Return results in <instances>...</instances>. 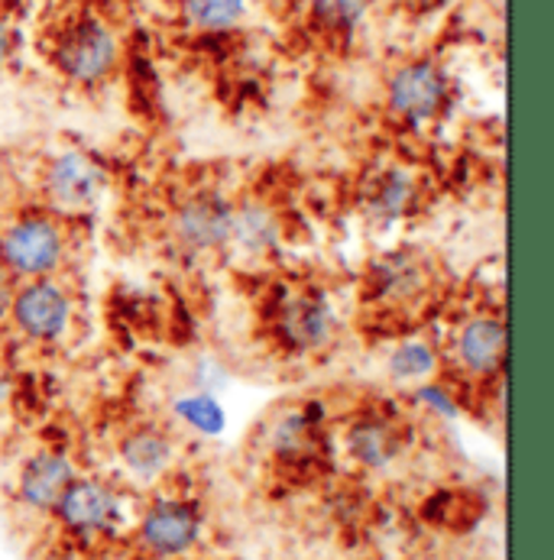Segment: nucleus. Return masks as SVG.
<instances>
[{
	"mask_svg": "<svg viewBox=\"0 0 554 560\" xmlns=\"http://www.w3.org/2000/svg\"><path fill=\"white\" fill-rule=\"evenodd\" d=\"M107 188L104 162L81 150H66L43 168V198L59 214H81L101 201Z\"/></svg>",
	"mask_w": 554,
	"mask_h": 560,
	"instance_id": "0eeeda50",
	"label": "nucleus"
},
{
	"mask_svg": "<svg viewBox=\"0 0 554 560\" xmlns=\"http://www.w3.org/2000/svg\"><path fill=\"white\" fill-rule=\"evenodd\" d=\"M415 208H418V178L415 172L402 165H390L377 172L363 191V211L370 224H380V228H393L399 221H405Z\"/></svg>",
	"mask_w": 554,
	"mask_h": 560,
	"instance_id": "2eb2a0df",
	"label": "nucleus"
},
{
	"mask_svg": "<svg viewBox=\"0 0 554 560\" xmlns=\"http://www.w3.org/2000/svg\"><path fill=\"white\" fill-rule=\"evenodd\" d=\"M16 285H20V279H16V276H13V272H10V269L0 262V318H7Z\"/></svg>",
	"mask_w": 554,
	"mask_h": 560,
	"instance_id": "b1692460",
	"label": "nucleus"
},
{
	"mask_svg": "<svg viewBox=\"0 0 554 560\" xmlns=\"http://www.w3.org/2000/svg\"><path fill=\"white\" fill-rule=\"evenodd\" d=\"M438 363H441L438 347L425 337H412L386 353V376L396 386H422L438 376Z\"/></svg>",
	"mask_w": 554,
	"mask_h": 560,
	"instance_id": "a211bd4d",
	"label": "nucleus"
},
{
	"mask_svg": "<svg viewBox=\"0 0 554 560\" xmlns=\"http://www.w3.org/2000/svg\"><path fill=\"white\" fill-rule=\"evenodd\" d=\"M312 20L334 36H350L370 13V0H309Z\"/></svg>",
	"mask_w": 554,
	"mask_h": 560,
	"instance_id": "412c9836",
	"label": "nucleus"
},
{
	"mask_svg": "<svg viewBox=\"0 0 554 560\" xmlns=\"http://www.w3.org/2000/svg\"><path fill=\"white\" fill-rule=\"evenodd\" d=\"M201 525L205 522H201V512L195 502L159 499L143 512V518L137 525V538L153 558H178L198 545Z\"/></svg>",
	"mask_w": 554,
	"mask_h": 560,
	"instance_id": "9d476101",
	"label": "nucleus"
},
{
	"mask_svg": "<svg viewBox=\"0 0 554 560\" xmlns=\"http://www.w3.org/2000/svg\"><path fill=\"white\" fill-rule=\"evenodd\" d=\"M276 340L299 357L324 353L337 337V315L324 292L318 289H292L279 299L273 318Z\"/></svg>",
	"mask_w": 554,
	"mask_h": 560,
	"instance_id": "20e7f679",
	"label": "nucleus"
},
{
	"mask_svg": "<svg viewBox=\"0 0 554 560\" xmlns=\"http://www.w3.org/2000/svg\"><path fill=\"white\" fill-rule=\"evenodd\" d=\"M286 241L282 218L273 205L266 201H243L234 205V221H231V243L228 249L240 256L243 262H259L279 253Z\"/></svg>",
	"mask_w": 554,
	"mask_h": 560,
	"instance_id": "f8f14e48",
	"label": "nucleus"
},
{
	"mask_svg": "<svg viewBox=\"0 0 554 560\" xmlns=\"http://www.w3.org/2000/svg\"><path fill=\"white\" fill-rule=\"evenodd\" d=\"M13 46H16L13 30H10V23L0 16V69H7V62L13 59Z\"/></svg>",
	"mask_w": 554,
	"mask_h": 560,
	"instance_id": "393cba45",
	"label": "nucleus"
},
{
	"mask_svg": "<svg viewBox=\"0 0 554 560\" xmlns=\"http://www.w3.org/2000/svg\"><path fill=\"white\" fill-rule=\"evenodd\" d=\"M451 104V79L431 59H408L386 79V107L405 127L435 124Z\"/></svg>",
	"mask_w": 554,
	"mask_h": 560,
	"instance_id": "f03ea898",
	"label": "nucleus"
},
{
	"mask_svg": "<svg viewBox=\"0 0 554 560\" xmlns=\"http://www.w3.org/2000/svg\"><path fill=\"white\" fill-rule=\"evenodd\" d=\"M412 399L418 401L425 411H431V415H438V418H458V401L454 396L441 386V383H422V386H415L412 389Z\"/></svg>",
	"mask_w": 554,
	"mask_h": 560,
	"instance_id": "4be33fe9",
	"label": "nucleus"
},
{
	"mask_svg": "<svg viewBox=\"0 0 554 560\" xmlns=\"http://www.w3.org/2000/svg\"><path fill=\"white\" fill-rule=\"evenodd\" d=\"M418 7H431V3H438V0H415Z\"/></svg>",
	"mask_w": 554,
	"mask_h": 560,
	"instance_id": "bb28decb",
	"label": "nucleus"
},
{
	"mask_svg": "<svg viewBox=\"0 0 554 560\" xmlns=\"http://www.w3.org/2000/svg\"><path fill=\"white\" fill-rule=\"evenodd\" d=\"M7 396H10V380H7V376L0 373V401L7 399Z\"/></svg>",
	"mask_w": 554,
	"mask_h": 560,
	"instance_id": "a878e982",
	"label": "nucleus"
},
{
	"mask_svg": "<svg viewBox=\"0 0 554 560\" xmlns=\"http://www.w3.org/2000/svg\"><path fill=\"white\" fill-rule=\"evenodd\" d=\"M117 454H120L124 470H127L134 480L153 482L172 467V460H175V444H172L169 431H162L157 424H140V428H134V431L124 434Z\"/></svg>",
	"mask_w": 554,
	"mask_h": 560,
	"instance_id": "dca6fc26",
	"label": "nucleus"
},
{
	"mask_svg": "<svg viewBox=\"0 0 554 560\" xmlns=\"http://www.w3.org/2000/svg\"><path fill=\"white\" fill-rule=\"evenodd\" d=\"M344 447L350 460L363 470H386L402 457L405 438L399 431L396 421L383 415H360L347 424Z\"/></svg>",
	"mask_w": 554,
	"mask_h": 560,
	"instance_id": "4468645a",
	"label": "nucleus"
},
{
	"mask_svg": "<svg viewBox=\"0 0 554 560\" xmlns=\"http://www.w3.org/2000/svg\"><path fill=\"white\" fill-rule=\"evenodd\" d=\"M7 318L20 330V337L33 343H56L72 330L76 302L53 279H23L13 292Z\"/></svg>",
	"mask_w": 554,
	"mask_h": 560,
	"instance_id": "423d86ee",
	"label": "nucleus"
},
{
	"mask_svg": "<svg viewBox=\"0 0 554 560\" xmlns=\"http://www.w3.org/2000/svg\"><path fill=\"white\" fill-rule=\"evenodd\" d=\"M321 441V411L315 405H299L282 411L269 428V451L282 464H302L318 451Z\"/></svg>",
	"mask_w": 554,
	"mask_h": 560,
	"instance_id": "f3484780",
	"label": "nucleus"
},
{
	"mask_svg": "<svg viewBox=\"0 0 554 560\" xmlns=\"http://www.w3.org/2000/svg\"><path fill=\"white\" fill-rule=\"evenodd\" d=\"M431 262L422 249H390L380 259L370 262L367 269V292L373 302L386 305V308H408L418 299L428 295L431 289Z\"/></svg>",
	"mask_w": 554,
	"mask_h": 560,
	"instance_id": "1a4fd4ad",
	"label": "nucleus"
},
{
	"mask_svg": "<svg viewBox=\"0 0 554 560\" xmlns=\"http://www.w3.org/2000/svg\"><path fill=\"white\" fill-rule=\"evenodd\" d=\"M192 380L198 393H218L228 386V366L218 357H201L192 370Z\"/></svg>",
	"mask_w": 554,
	"mask_h": 560,
	"instance_id": "5701e85b",
	"label": "nucleus"
},
{
	"mask_svg": "<svg viewBox=\"0 0 554 560\" xmlns=\"http://www.w3.org/2000/svg\"><path fill=\"white\" fill-rule=\"evenodd\" d=\"M69 535L79 541H97L111 532H117L124 518V499L120 492L104 480H72L62 492L59 505L53 509Z\"/></svg>",
	"mask_w": 554,
	"mask_h": 560,
	"instance_id": "6e6552de",
	"label": "nucleus"
},
{
	"mask_svg": "<svg viewBox=\"0 0 554 560\" xmlns=\"http://www.w3.org/2000/svg\"><path fill=\"white\" fill-rule=\"evenodd\" d=\"M53 66L72 84L97 88L120 66V39L104 20L81 16L59 33L53 46Z\"/></svg>",
	"mask_w": 554,
	"mask_h": 560,
	"instance_id": "f257e3e1",
	"label": "nucleus"
},
{
	"mask_svg": "<svg viewBox=\"0 0 554 560\" xmlns=\"http://www.w3.org/2000/svg\"><path fill=\"white\" fill-rule=\"evenodd\" d=\"M66 259V234L46 214H26L3 228L0 262L23 279H49Z\"/></svg>",
	"mask_w": 554,
	"mask_h": 560,
	"instance_id": "7ed1b4c3",
	"label": "nucleus"
},
{
	"mask_svg": "<svg viewBox=\"0 0 554 560\" xmlns=\"http://www.w3.org/2000/svg\"><path fill=\"white\" fill-rule=\"evenodd\" d=\"M182 16L198 33H231L246 16V0H182Z\"/></svg>",
	"mask_w": 554,
	"mask_h": 560,
	"instance_id": "6ab92c4d",
	"label": "nucleus"
},
{
	"mask_svg": "<svg viewBox=\"0 0 554 560\" xmlns=\"http://www.w3.org/2000/svg\"><path fill=\"white\" fill-rule=\"evenodd\" d=\"M76 480V467L59 451H39L33 454L20 477H16V499L30 512H53L62 499V492Z\"/></svg>",
	"mask_w": 554,
	"mask_h": 560,
	"instance_id": "ddd939ff",
	"label": "nucleus"
},
{
	"mask_svg": "<svg viewBox=\"0 0 554 560\" xmlns=\"http://www.w3.org/2000/svg\"><path fill=\"white\" fill-rule=\"evenodd\" d=\"M454 363L474 380L496 376L506 363V320L489 312L461 320L454 330Z\"/></svg>",
	"mask_w": 554,
	"mask_h": 560,
	"instance_id": "9b49d317",
	"label": "nucleus"
},
{
	"mask_svg": "<svg viewBox=\"0 0 554 560\" xmlns=\"http://www.w3.org/2000/svg\"><path fill=\"white\" fill-rule=\"evenodd\" d=\"M234 205L221 191H195L175 205L169 218V234L175 246L188 256L228 253L231 243Z\"/></svg>",
	"mask_w": 554,
	"mask_h": 560,
	"instance_id": "39448f33",
	"label": "nucleus"
},
{
	"mask_svg": "<svg viewBox=\"0 0 554 560\" xmlns=\"http://www.w3.org/2000/svg\"><path fill=\"white\" fill-rule=\"evenodd\" d=\"M172 411H175V418L185 428L198 431L201 438H218L228 428L224 405L218 401L215 393H198V389L195 393H185V396H178V399L172 401Z\"/></svg>",
	"mask_w": 554,
	"mask_h": 560,
	"instance_id": "aec40b11",
	"label": "nucleus"
}]
</instances>
